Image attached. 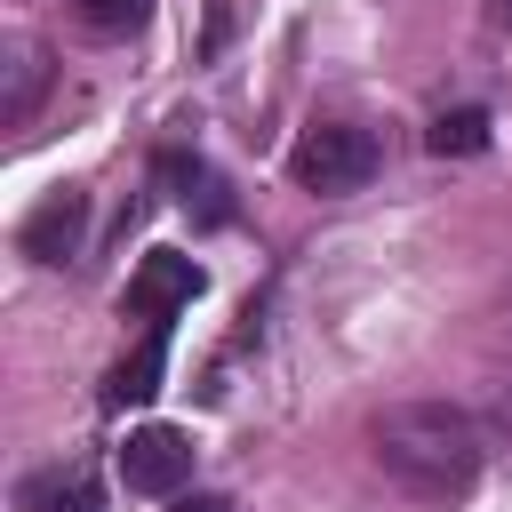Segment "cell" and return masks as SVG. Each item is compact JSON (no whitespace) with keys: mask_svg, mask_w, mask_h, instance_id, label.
<instances>
[{"mask_svg":"<svg viewBox=\"0 0 512 512\" xmlns=\"http://www.w3.org/2000/svg\"><path fill=\"white\" fill-rule=\"evenodd\" d=\"M368 448L408 496H464L480 480L488 432L448 400H400V408H384L368 424Z\"/></svg>","mask_w":512,"mask_h":512,"instance_id":"1","label":"cell"},{"mask_svg":"<svg viewBox=\"0 0 512 512\" xmlns=\"http://www.w3.org/2000/svg\"><path fill=\"white\" fill-rule=\"evenodd\" d=\"M376 168H384V144H376L368 128H352V120H312V128L288 144V176H296L304 192H320V200L360 192Z\"/></svg>","mask_w":512,"mask_h":512,"instance_id":"2","label":"cell"},{"mask_svg":"<svg viewBox=\"0 0 512 512\" xmlns=\"http://www.w3.org/2000/svg\"><path fill=\"white\" fill-rule=\"evenodd\" d=\"M192 480V440L176 424H136L120 448V488L128 496H184Z\"/></svg>","mask_w":512,"mask_h":512,"instance_id":"3","label":"cell"},{"mask_svg":"<svg viewBox=\"0 0 512 512\" xmlns=\"http://www.w3.org/2000/svg\"><path fill=\"white\" fill-rule=\"evenodd\" d=\"M200 288H208V272H200L192 256H176V248H152V256L128 272V296H120V304H128L144 328H168V320H176V312H184Z\"/></svg>","mask_w":512,"mask_h":512,"instance_id":"4","label":"cell"},{"mask_svg":"<svg viewBox=\"0 0 512 512\" xmlns=\"http://www.w3.org/2000/svg\"><path fill=\"white\" fill-rule=\"evenodd\" d=\"M16 240H24L32 264H72V256L88 248V192H80V184H56V192L24 216Z\"/></svg>","mask_w":512,"mask_h":512,"instance_id":"5","label":"cell"},{"mask_svg":"<svg viewBox=\"0 0 512 512\" xmlns=\"http://www.w3.org/2000/svg\"><path fill=\"white\" fill-rule=\"evenodd\" d=\"M160 176L176 184V208H192V224H232L240 216V200H232V184L208 168V160H184V152H160Z\"/></svg>","mask_w":512,"mask_h":512,"instance_id":"6","label":"cell"},{"mask_svg":"<svg viewBox=\"0 0 512 512\" xmlns=\"http://www.w3.org/2000/svg\"><path fill=\"white\" fill-rule=\"evenodd\" d=\"M16 504H24V512H104V480H96L88 464H48V472L24 480Z\"/></svg>","mask_w":512,"mask_h":512,"instance_id":"7","label":"cell"},{"mask_svg":"<svg viewBox=\"0 0 512 512\" xmlns=\"http://www.w3.org/2000/svg\"><path fill=\"white\" fill-rule=\"evenodd\" d=\"M160 376H168V328H144V344L112 368V384H104V408H144L152 392H160Z\"/></svg>","mask_w":512,"mask_h":512,"instance_id":"8","label":"cell"},{"mask_svg":"<svg viewBox=\"0 0 512 512\" xmlns=\"http://www.w3.org/2000/svg\"><path fill=\"white\" fill-rule=\"evenodd\" d=\"M424 144H432L440 160H472V152H488V112H480V104H456V112L432 120Z\"/></svg>","mask_w":512,"mask_h":512,"instance_id":"9","label":"cell"},{"mask_svg":"<svg viewBox=\"0 0 512 512\" xmlns=\"http://www.w3.org/2000/svg\"><path fill=\"white\" fill-rule=\"evenodd\" d=\"M40 80H48L40 48H8V96H0V120H8V128H16V120H32V96H40Z\"/></svg>","mask_w":512,"mask_h":512,"instance_id":"10","label":"cell"},{"mask_svg":"<svg viewBox=\"0 0 512 512\" xmlns=\"http://www.w3.org/2000/svg\"><path fill=\"white\" fill-rule=\"evenodd\" d=\"M144 16H152V0H80V24L104 32V40H128Z\"/></svg>","mask_w":512,"mask_h":512,"instance_id":"11","label":"cell"},{"mask_svg":"<svg viewBox=\"0 0 512 512\" xmlns=\"http://www.w3.org/2000/svg\"><path fill=\"white\" fill-rule=\"evenodd\" d=\"M168 512H232V504H224V496H176Z\"/></svg>","mask_w":512,"mask_h":512,"instance_id":"12","label":"cell"},{"mask_svg":"<svg viewBox=\"0 0 512 512\" xmlns=\"http://www.w3.org/2000/svg\"><path fill=\"white\" fill-rule=\"evenodd\" d=\"M488 24H504V32H512V0H488Z\"/></svg>","mask_w":512,"mask_h":512,"instance_id":"13","label":"cell"}]
</instances>
